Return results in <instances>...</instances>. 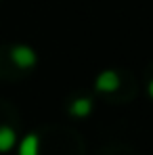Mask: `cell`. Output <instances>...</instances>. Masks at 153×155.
<instances>
[{"label": "cell", "instance_id": "obj_1", "mask_svg": "<svg viewBox=\"0 0 153 155\" xmlns=\"http://www.w3.org/2000/svg\"><path fill=\"white\" fill-rule=\"evenodd\" d=\"M11 61H13L19 69H29V67L36 65L38 57H36L34 48H29L25 44H17V46L11 48Z\"/></svg>", "mask_w": 153, "mask_h": 155}, {"label": "cell", "instance_id": "obj_2", "mask_svg": "<svg viewBox=\"0 0 153 155\" xmlns=\"http://www.w3.org/2000/svg\"><path fill=\"white\" fill-rule=\"evenodd\" d=\"M95 88L99 92H115L120 88V76H118V71H113V69L101 71L97 76V80H95Z\"/></svg>", "mask_w": 153, "mask_h": 155}, {"label": "cell", "instance_id": "obj_3", "mask_svg": "<svg viewBox=\"0 0 153 155\" xmlns=\"http://www.w3.org/2000/svg\"><path fill=\"white\" fill-rule=\"evenodd\" d=\"M17 155H40V138L36 134H27L17 145Z\"/></svg>", "mask_w": 153, "mask_h": 155}, {"label": "cell", "instance_id": "obj_4", "mask_svg": "<svg viewBox=\"0 0 153 155\" xmlns=\"http://www.w3.org/2000/svg\"><path fill=\"white\" fill-rule=\"evenodd\" d=\"M17 145V132L11 126H0V153H8Z\"/></svg>", "mask_w": 153, "mask_h": 155}, {"label": "cell", "instance_id": "obj_5", "mask_svg": "<svg viewBox=\"0 0 153 155\" xmlns=\"http://www.w3.org/2000/svg\"><path fill=\"white\" fill-rule=\"evenodd\" d=\"M69 113L76 115V117H88V115L92 113V101L86 99V97H80V99H76V101H72Z\"/></svg>", "mask_w": 153, "mask_h": 155}, {"label": "cell", "instance_id": "obj_6", "mask_svg": "<svg viewBox=\"0 0 153 155\" xmlns=\"http://www.w3.org/2000/svg\"><path fill=\"white\" fill-rule=\"evenodd\" d=\"M147 90H149V97H151V99H153V80H151V82H149V86H147Z\"/></svg>", "mask_w": 153, "mask_h": 155}]
</instances>
